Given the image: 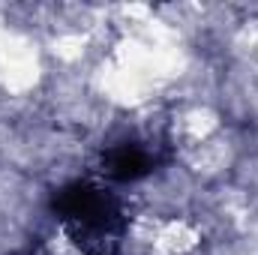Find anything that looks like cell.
Masks as SVG:
<instances>
[{"mask_svg": "<svg viewBox=\"0 0 258 255\" xmlns=\"http://www.w3.org/2000/svg\"><path fill=\"white\" fill-rule=\"evenodd\" d=\"M57 210L66 213V219H75L81 225H93V228H105L114 219V204L93 186H69L60 192V198L54 201Z\"/></svg>", "mask_w": 258, "mask_h": 255, "instance_id": "1", "label": "cell"}, {"mask_svg": "<svg viewBox=\"0 0 258 255\" xmlns=\"http://www.w3.org/2000/svg\"><path fill=\"white\" fill-rule=\"evenodd\" d=\"M147 168H150L147 153L138 150V147H132V144L117 147V150L108 156V174L117 177V180H135V177L147 174Z\"/></svg>", "mask_w": 258, "mask_h": 255, "instance_id": "2", "label": "cell"}]
</instances>
